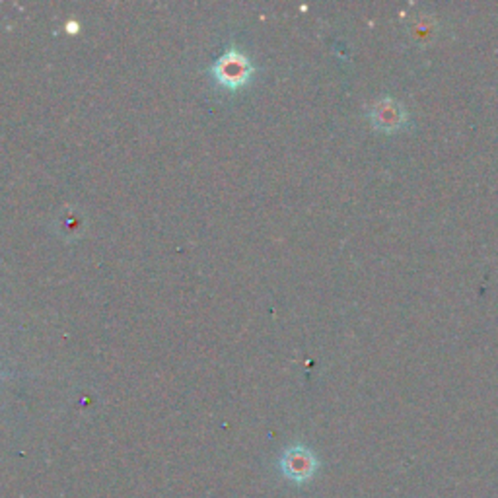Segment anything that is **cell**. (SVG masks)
Here are the masks:
<instances>
[{"label":"cell","mask_w":498,"mask_h":498,"mask_svg":"<svg viewBox=\"0 0 498 498\" xmlns=\"http://www.w3.org/2000/svg\"><path fill=\"white\" fill-rule=\"evenodd\" d=\"M208 72L222 88L236 92L246 86L248 82H251V77L256 74V67L251 65L246 53H241L236 47H230L225 55L208 69Z\"/></svg>","instance_id":"obj_1"},{"label":"cell","mask_w":498,"mask_h":498,"mask_svg":"<svg viewBox=\"0 0 498 498\" xmlns=\"http://www.w3.org/2000/svg\"><path fill=\"white\" fill-rule=\"evenodd\" d=\"M317 468H320V461H317L315 453L304 446L289 448L281 460V469L284 477L294 483L310 481Z\"/></svg>","instance_id":"obj_2"},{"label":"cell","mask_w":498,"mask_h":498,"mask_svg":"<svg viewBox=\"0 0 498 498\" xmlns=\"http://www.w3.org/2000/svg\"><path fill=\"white\" fill-rule=\"evenodd\" d=\"M370 119H372L374 129L384 133H396L405 127L407 111L397 100L381 98L374 103L372 111H370Z\"/></svg>","instance_id":"obj_3"},{"label":"cell","mask_w":498,"mask_h":498,"mask_svg":"<svg viewBox=\"0 0 498 498\" xmlns=\"http://www.w3.org/2000/svg\"><path fill=\"white\" fill-rule=\"evenodd\" d=\"M0 376H6V374H0Z\"/></svg>","instance_id":"obj_4"}]
</instances>
